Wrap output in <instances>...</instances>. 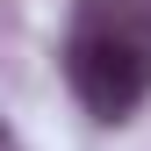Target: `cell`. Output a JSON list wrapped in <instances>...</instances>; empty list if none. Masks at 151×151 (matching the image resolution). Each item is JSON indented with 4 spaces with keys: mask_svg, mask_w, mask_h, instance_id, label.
Listing matches in <instances>:
<instances>
[{
    "mask_svg": "<svg viewBox=\"0 0 151 151\" xmlns=\"http://www.w3.org/2000/svg\"><path fill=\"white\" fill-rule=\"evenodd\" d=\"M65 79H72V93H79L86 115L129 122L144 108V93H151V43L137 29H122L108 7L86 0L79 29H72V43H65Z\"/></svg>",
    "mask_w": 151,
    "mask_h": 151,
    "instance_id": "6da1fadb",
    "label": "cell"
},
{
    "mask_svg": "<svg viewBox=\"0 0 151 151\" xmlns=\"http://www.w3.org/2000/svg\"><path fill=\"white\" fill-rule=\"evenodd\" d=\"M93 7H108L122 29H137L144 43H151V0H93Z\"/></svg>",
    "mask_w": 151,
    "mask_h": 151,
    "instance_id": "7a4b0ae2",
    "label": "cell"
},
{
    "mask_svg": "<svg viewBox=\"0 0 151 151\" xmlns=\"http://www.w3.org/2000/svg\"><path fill=\"white\" fill-rule=\"evenodd\" d=\"M0 151H22V137H14V122L0 115Z\"/></svg>",
    "mask_w": 151,
    "mask_h": 151,
    "instance_id": "3957f363",
    "label": "cell"
}]
</instances>
